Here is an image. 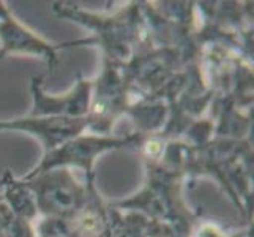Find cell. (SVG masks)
Returning <instances> with one entry per match:
<instances>
[{"mask_svg":"<svg viewBox=\"0 0 254 237\" xmlns=\"http://www.w3.org/2000/svg\"><path fill=\"white\" fill-rule=\"evenodd\" d=\"M59 45L41 38L8 10L5 2H0V59L8 54H27L45 60L49 68L59 64Z\"/></svg>","mask_w":254,"mask_h":237,"instance_id":"cell-5","label":"cell"},{"mask_svg":"<svg viewBox=\"0 0 254 237\" xmlns=\"http://www.w3.org/2000/svg\"><path fill=\"white\" fill-rule=\"evenodd\" d=\"M43 76H33L30 84L33 106L29 112L30 117H87L90 111L92 79H85L77 73V81L64 95H48L43 87Z\"/></svg>","mask_w":254,"mask_h":237,"instance_id":"cell-4","label":"cell"},{"mask_svg":"<svg viewBox=\"0 0 254 237\" xmlns=\"http://www.w3.org/2000/svg\"><path fill=\"white\" fill-rule=\"evenodd\" d=\"M2 201H3V196H2V195H0V203H2Z\"/></svg>","mask_w":254,"mask_h":237,"instance_id":"cell-10","label":"cell"},{"mask_svg":"<svg viewBox=\"0 0 254 237\" xmlns=\"http://www.w3.org/2000/svg\"><path fill=\"white\" fill-rule=\"evenodd\" d=\"M13 218L14 215L11 214V210L2 201L0 203V237H11Z\"/></svg>","mask_w":254,"mask_h":237,"instance_id":"cell-9","label":"cell"},{"mask_svg":"<svg viewBox=\"0 0 254 237\" xmlns=\"http://www.w3.org/2000/svg\"><path fill=\"white\" fill-rule=\"evenodd\" d=\"M30 187L37 201L40 218H66L79 209L95 180L81 183L68 168H57L22 179Z\"/></svg>","mask_w":254,"mask_h":237,"instance_id":"cell-2","label":"cell"},{"mask_svg":"<svg viewBox=\"0 0 254 237\" xmlns=\"http://www.w3.org/2000/svg\"><path fill=\"white\" fill-rule=\"evenodd\" d=\"M112 209V237H177L168 223L133 210Z\"/></svg>","mask_w":254,"mask_h":237,"instance_id":"cell-7","label":"cell"},{"mask_svg":"<svg viewBox=\"0 0 254 237\" xmlns=\"http://www.w3.org/2000/svg\"><path fill=\"white\" fill-rule=\"evenodd\" d=\"M129 108L128 84L122 67L103 60V70L92 79V98L89 119L90 133L112 135L114 124L125 116Z\"/></svg>","mask_w":254,"mask_h":237,"instance_id":"cell-3","label":"cell"},{"mask_svg":"<svg viewBox=\"0 0 254 237\" xmlns=\"http://www.w3.org/2000/svg\"><path fill=\"white\" fill-rule=\"evenodd\" d=\"M90 119L68 117H19L11 120H0V131H24L32 135L45 147V152L65 144L69 139L79 136L89 130Z\"/></svg>","mask_w":254,"mask_h":237,"instance_id":"cell-6","label":"cell"},{"mask_svg":"<svg viewBox=\"0 0 254 237\" xmlns=\"http://www.w3.org/2000/svg\"><path fill=\"white\" fill-rule=\"evenodd\" d=\"M3 185V203L11 210L16 218H21L29 223H37L40 214L37 207V201L27 185V182L22 179H16L11 171H5L2 175Z\"/></svg>","mask_w":254,"mask_h":237,"instance_id":"cell-8","label":"cell"},{"mask_svg":"<svg viewBox=\"0 0 254 237\" xmlns=\"http://www.w3.org/2000/svg\"><path fill=\"white\" fill-rule=\"evenodd\" d=\"M141 135L136 131L128 136H112V135H96V133H82L73 139H69L65 144L54 149L51 152H45L41 161L35 168L24 175L22 179H32L35 175L48 172L57 168L79 169L85 175V182L95 180V161L101 154L117 149H133L139 147L142 141Z\"/></svg>","mask_w":254,"mask_h":237,"instance_id":"cell-1","label":"cell"}]
</instances>
